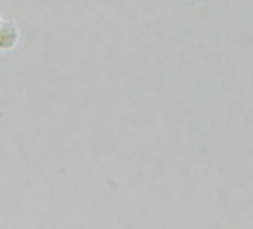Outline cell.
<instances>
[{
  "label": "cell",
  "instance_id": "obj_2",
  "mask_svg": "<svg viewBox=\"0 0 253 229\" xmlns=\"http://www.w3.org/2000/svg\"><path fill=\"white\" fill-rule=\"evenodd\" d=\"M3 22V19H2V15H0V24H2Z\"/></svg>",
  "mask_w": 253,
  "mask_h": 229
},
{
  "label": "cell",
  "instance_id": "obj_1",
  "mask_svg": "<svg viewBox=\"0 0 253 229\" xmlns=\"http://www.w3.org/2000/svg\"><path fill=\"white\" fill-rule=\"evenodd\" d=\"M19 27L10 20H3L0 24V51H10L19 42Z\"/></svg>",
  "mask_w": 253,
  "mask_h": 229
}]
</instances>
